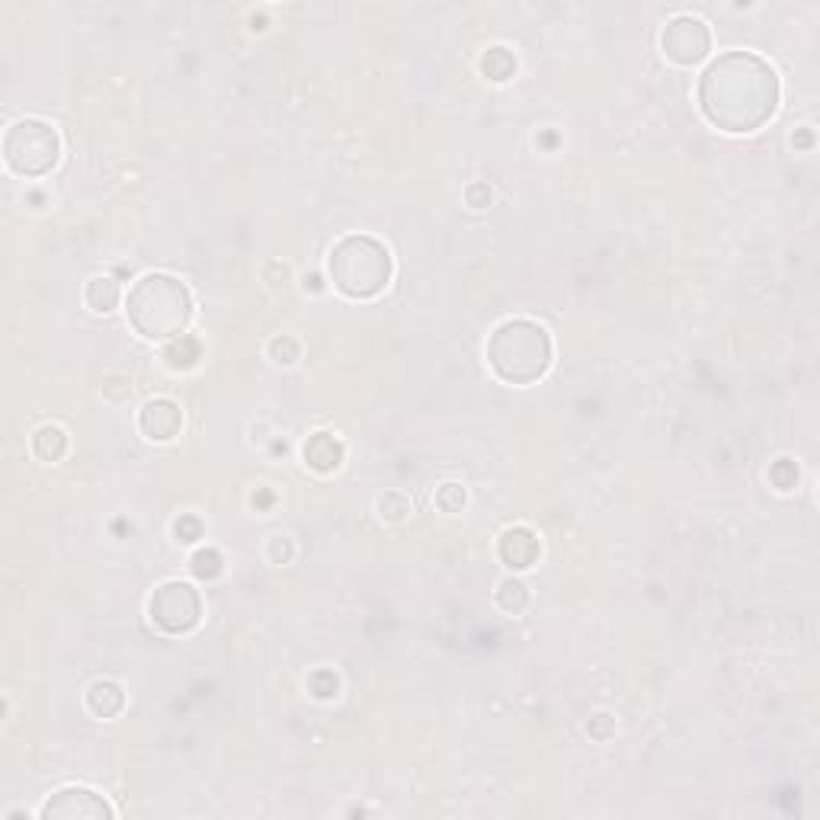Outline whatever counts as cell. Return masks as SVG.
<instances>
[{"instance_id": "obj_1", "label": "cell", "mask_w": 820, "mask_h": 820, "mask_svg": "<svg viewBox=\"0 0 820 820\" xmlns=\"http://www.w3.org/2000/svg\"><path fill=\"white\" fill-rule=\"evenodd\" d=\"M782 81L753 51H725L699 78V106L722 132L747 136L763 129L778 109Z\"/></svg>"}, {"instance_id": "obj_2", "label": "cell", "mask_w": 820, "mask_h": 820, "mask_svg": "<svg viewBox=\"0 0 820 820\" xmlns=\"http://www.w3.org/2000/svg\"><path fill=\"white\" fill-rule=\"evenodd\" d=\"M196 315L192 292L177 276L144 273L126 295V318L144 340H177Z\"/></svg>"}, {"instance_id": "obj_3", "label": "cell", "mask_w": 820, "mask_h": 820, "mask_svg": "<svg viewBox=\"0 0 820 820\" xmlns=\"http://www.w3.org/2000/svg\"><path fill=\"white\" fill-rule=\"evenodd\" d=\"M551 356V333L532 318L503 320L488 340V365L506 385H532L546 378Z\"/></svg>"}, {"instance_id": "obj_4", "label": "cell", "mask_w": 820, "mask_h": 820, "mask_svg": "<svg viewBox=\"0 0 820 820\" xmlns=\"http://www.w3.org/2000/svg\"><path fill=\"white\" fill-rule=\"evenodd\" d=\"M327 273L333 289L347 298H375L388 289L395 276V260L382 241L368 234H347L333 244L327 257Z\"/></svg>"}, {"instance_id": "obj_5", "label": "cell", "mask_w": 820, "mask_h": 820, "mask_svg": "<svg viewBox=\"0 0 820 820\" xmlns=\"http://www.w3.org/2000/svg\"><path fill=\"white\" fill-rule=\"evenodd\" d=\"M3 161L16 177L36 180L61 161V136L46 119H20L3 136Z\"/></svg>"}, {"instance_id": "obj_6", "label": "cell", "mask_w": 820, "mask_h": 820, "mask_svg": "<svg viewBox=\"0 0 820 820\" xmlns=\"http://www.w3.org/2000/svg\"><path fill=\"white\" fill-rule=\"evenodd\" d=\"M148 612H151V622L161 632L186 635L202 622V596L192 584L171 581V584H161L154 590L151 602H148Z\"/></svg>"}, {"instance_id": "obj_7", "label": "cell", "mask_w": 820, "mask_h": 820, "mask_svg": "<svg viewBox=\"0 0 820 820\" xmlns=\"http://www.w3.org/2000/svg\"><path fill=\"white\" fill-rule=\"evenodd\" d=\"M660 46H664V55L670 61H677L683 68H692V65H702L708 58V51H712V33H708L705 20L680 13V16H673L664 26Z\"/></svg>"}, {"instance_id": "obj_8", "label": "cell", "mask_w": 820, "mask_h": 820, "mask_svg": "<svg viewBox=\"0 0 820 820\" xmlns=\"http://www.w3.org/2000/svg\"><path fill=\"white\" fill-rule=\"evenodd\" d=\"M116 815L113 805L84 785L58 788L46 805L39 808V818L46 820H109Z\"/></svg>"}, {"instance_id": "obj_9", "label": "cell", "mask_w": 820, "mask_h": 820, "mask_svg": "<svg viewBox=\"0 0 820 820\" xmlns=\"http://www.w3.org/2000/svg\"><path fill=\"white\" fill-rule=\"evenodd\" d=\"M138 426L141 433L151 440V443H171L174 436H180L183 430V410L177 401L171 398H154L148 401L141 417H138Z\"/></svg>"}, {"instance_id": "obj_10", "label": "cell", "mask_w": 820, "mask_h": 820, "mask_svg": "<svg viewBox=\"0 0 820 820\" xmlns=\"http://www.w3.org/2000/svg\"><path fill=\"white\" fill-rule=\"evenodd\" d=\"M539 554H542V546H539V539H536L532 529L516 526V529H506V532H503L501 558L506 567L526 571V567H532V564L539 561Z\"/></svg>"}, {"instance_id": "obj_11", "label": "cell", "mask_w": 820, "mask_h": 820, "mask_svg": "<svg viewBox=\"0 0 820 820\" xmlns=\"http://www.w3.org/2000/svg\"><path fill=\"white\" fill-rule=\"evenodd\" d=\"M305 461H308V468H315L320 475L337 471L343 461V443L333 433H315L305 443Z\"/></svg>"}, {"instance_id": "obj_12", "label": "cell", "mask_w": 820, "mask_h": 820, "mask_svg": "<svg viewBox=\"0 0 820 820\" xmlns=\"http://www.w3.org/2000/svg\"><path fill=\"white\" fill-rule=\"evenodd\" d=\"M122 705H126L122 686L113 683V680H99L87 689V708L96 718H113L122 712Z\"/></svg>"}, {"instance_id": "obj_13", "label": "cell", "mask_w": 820, "mask_h": 820, "mask_svg": "<svg viewBox=\"0 0 820 820\" xmlns=\"http://www.w3.org/2000/svg\"><path fill=\"white\" fill-rule=\"evenodd\" d=\"M84 302H87L91 312H99V315L113 312L119 305V285H116V279L113 276H93L91 282H87V289H84Z\"/></svg>"}, {"instance_id": "obj_14", "label": "cell", "mask_w": 820, "mask_h": 820, "mask_svg": "<svg viewBox=\"0 0 820 820\" xmlns=\"http://www.w3.org/2000/svg\"><path fill=\"white\" fill-rule=\"evenodd\" d=\"M33 453L43 458V461H61L65 453H68V433L61 426H43L36 430L33 436Z\"/></svg>"}, {"instance_id": "obj_15", "label": "cell", "mask_w": 820, "mask_h": 820, "mask_svg": "<svg viewBox=\"0 0 820 820\" xmlns=\"http://www.w3.org/2000/svg\"><path fill=\"white\" fill-rule=\"evenodd\" d=\"M497 602H501L503 612H523L526 606H529V590H526V584L523 581H503L501 590H497Z\"/></svg>"}, {"instance_id": "obj_16", "label": "cell", "mask_w": 820, "mask_h": 820, "mask_svg": "<svg viewBox=\"0 0 820 820\" xmlns=\"http://www.w3.org/2000/svg\"><path fill=\"white\" fill-rule=\"evenodd\" d=\"M378 509H382V519H388V523H401V519L410 513V501L405 497V494L391 491V494H385V497L378 501Z\"/></svg>"}, {"instance_id": "obj_17", "label": "cell", "mask_w": 820, "mask_h": 820, "mask_svg": "<svg viewBox=\"0 0 820 820\" xmlns=\"http://www.w3.org/2000/svg\"><path fill=\"white\" fill-rule=\"evenodd\" d=\"M436 506L443 509V513H458L465 501H468V494H465V488L461 484H443L440 491H436Z\"/></svg>"}, {"instance_id": "obj_18", "label": "cell", "mask_w": 820, "mask_h": 820, "mask_svg": "<svg viewBox=\"0 0 820 820\" xmlns=\"http://www.w3.org/2000/svg\"><path fill=\"white\" fill-rule=\"evenodd\" d=\"M192 571L199 574V577H215V574H222V554L219 551H199L196 558H192Z\"/></svg>"}]
</instances>
